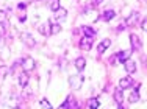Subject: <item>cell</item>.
I'll return each instance as SVG.
<instances>
[{
    "label": "cell",
    "mask_w": 147,
    "mask_h": 109,
    "mask_svg": "<svg viewBox=\"0 0 147 109\" xmlns=\"http://www.w3.org/2000/svg\"><path fill=\"white\" fill-rule=\"evenodd\" d=\"M102 2H103V0H92V5H94V6H97V5H100Z\"/></svg>",
    "instance_id": "cell-26"
},
{
    "label": "cell",
    "mask_w": 147,
    "mask_h": 109,
    "mask_svg": "<svg viewBox=\"0 0 147 109\" xmlns=\"http://www.w3.org/2000/svg\"><path fill=\"white\" fill-rule=\"evenodd\" d=\"M85 66H86L85 58H77L75 59V67H77V70H83V69H85Z\"/></svg>",
    "instance_id": "cell-16"
},
{
    "label": "cell",
    "mask_w": 147,
    "mask_h": 109,
    "mask_svg": "<svg viewBox=\"0 0 147 109\" xmlns=\"http://www.w3.org/2000/svg\"><path fill=\"white\" fill-rule=\"evenodd\" d=\"M130 39H131V45H133V48H139V47H141V42H139V37L136 36V34H131V36H130Z\"/></svg>",
    "instance_id": "cell-18"
},
{
    "label": "cell",
    "mask_w": 147,
    "mask_h": 109,
    "mask_svg": "<svg viewBox=\"0 0 147 109\" xmlns=\"http://www.w3.org/2000/svg\"><path fill=\"white\" fill-rule=\"evenodd\" d=\"M110 45H111V41H110V39H105V41H102V42L99 44V47H97V51H99V53L102 55L103 51L107 50L108 47H110Z\"/></svg>",
    "instance_id": "cell-8"
},
{
    "label": "cell",
    "mask_w": 147,
    "mask_h": 109,
    "mask_svg": "<svg viewBox=\"0 0 147 109\" xmlns=\"http://www.w3.org/2000/svg\"><path fill=\"white\" fill-rule=\"evenodd\" d=\"M3 33H5V30H3V27H2V23H0V37L3 36Z\"/></svg>",
    "instance_id": "cell-27"
},
{
    "label": "cell",
    "mask_w": 147,
    "mask_h": 109,
    "mask_svg": "<svg viewBox=\"0 0 147 109\" xmlns=\"http://www.w3.org/2000/svg\"><path fill=\"white\" fill-rule=\"evenodd\" d=\"M64 104H66V109H78V103L75 101V98H74V95H69Z\"/></svg>",
    "instance_id": "cell-5"
},
{
    "label": "cell",
    "mask_w": 147,
    "mask_h": 109,
    "mask_svg": "<svg viewBox=\"0 0 147 109\" xmlns=\"http://www.w3.org/2000/svg\"><path fill=\"white\" fill-rule=\"evenodd\" d=\"M88 108L89 109H99V100H97V98H91V100H88Z\"/></svg>",
    "instance_id": "cell-19"
},
{
    "label": "cell",
    "mask_w": 147,
    "mask_h": 109,
    "mask_svg": "<svg viewBox=\"0 0 147 109\" xmlns=\"http://www.w3.org/2000/svg\"><path fill=\"white\" fill-rule=\"evenodd\" d=\"M5 17H6V16H5V13H3L2 9H0V23H3V20H5Z\"/></svg>",
    "instance_id": "cell-24"
},
{
    "label": "cell",
    "mask_w": 147,
    "mask_h": 109,
    "mask_svg": "<svg viewBox=\"0 0 147 109\" xmlns=\"http://www.w3.org/2000/svg\"><path fill=\"white\" fill-rule=\"evenodd\" d=\"M55 14H57V19H66V16H67V11H66L64 8H61V6H59L57 11H55Z\"/></svg>",
    "instance_id": "cell-17"
},
{
    "label": "cell",
    "mask_w": 147,
    "mask_h": 109,
    "mask_svg": "<svg viewBox=\"0 0 147 109\" xmlns=\"http://www.w3.org/2000/svg\"><path fill=\"white\" fill-rule=\"evenodd\" d=\"M138 19H139V13H133L130 17H127V25L128 27H131V25H135L136 22H138Z\"/></svg>",
    "instance_id": "cell-10"
},
{
    "label": "cell",
    "mask_w": 147,
    "mask_h": 109,
    "mask_svg": "<svg viewBox=\"0 0 147 109\" xmlns=\"http://www.w3.org/2000/svg\"><path fill=\"white\" fill-rule=\"evenodd\" d=\"M59 31H61V27H59L57 22L50 20V33H52V34H58Z\"/></svg>",
    "instance_id": "cell-14"
},
{
    "label": "cell",
    "mask_w": 147,
    "mask_h": 109,
    "mask_svg": "<svg viewBox=\"0 0 147 109\" xmlns=\"http://www.w3.org/2000/svg\"><path fill=\"white\" fill-rule=\"evenodd\" d=\"M22 69L25 70V72H30V70L34 69V59L30 58V56H27V58L22 59Z\"/></svg>",
    "instance_id": "cell-1"
},
{
    "label": "cell",
    "mask_w": 147,
    "mask_h": 109,
    "mask_svg": "<svg viewBox=\"0 0 147 109\" xmlns=\"http://www.w3.org/2000/svg\"><path fill=\"white\" fill-rule=\"evenodd\" d=\"M138 100H139V89L136 87V89H133V90H131L130 97H128V101H130V103H136Z\"/></svg>",
    "instance_id": "cell-12"
},
{
    "label": "cell",
    "mask_w": 147,
    "mask_h": 109,
    "mask_svg": "<svg viewBox=\"0 0 147 109\" xmlns=\"http://www.w3.org/2000/svg\"><path fill=\"white\" fill-rule=\"evenodd\" d=\"M91 47H92V37H83L80 41V48L82 50H91Z\"/></svg>",
    "instance_id": "cell-4"
},
{
    "label": "cell",
    "mask_w": 147,
    "mask_h": 109,
    "mask_svg": "<svg viewBox=\"0 0 147 109\" xmlns=\"http://www.w3.org/2000/svg\"><path fill=\"white\" fill-rule=\"evenodd\" d=\"M141 27H142V30H146V31H147V19H144V20L141 22Z\"/></svg>",
    "instance_id": "cell-25"
},
{
    "label": "cell",
    "mask_w": 147,
    "mask_h": 109,
    "mask_svg": "<svg viewBox=\"0 0 147 109\" xmlns=\"http://www.w3.org/2000/svg\"><path fill=\"white\" fill-rule=\"evenodd\" d=\"M47 5H49V8L55 13L59 8V0H47Z\"/></svg>",
    "instance_id": "cell-13"
},
{
    "label": "cell",
    "mask_w": 147,
    "mask_h": 109,
    "mask_svg": "<svg viewBox=\"0 0 147 109\" xmlns=\"http://www.w3.org/2000/svg\"><path fill=\"white\" fill-rule=\"evenodd\" d=\"M116 16V13L113 11V9H108V11H105L103 13V16H102V19L105 20V22H108V20H111L113 17Z\"/></svg>",
    "instance_id": "cell-15"
},
{
    "label": "cell",
    "mask_w": 147,
    "mask_h": 109,
    "mask_svg": "<svg viewBox=\"0 0 147 109\" xmlns=\"http://www.w3.org/2000/svg\"><path fill=\"white\" fill-rule=\"evenodd\" d=\"M117 109H124V108H122V104H117Z\"/></svg>",
    "instance_id": "cell-28"
},
{
    "label": "cell",
    "mask_w": 147,
    "mask_h": 109,
    "mask_svg": "<svg viewBox=\"0 0 147 109\" xmlns=\"http://www.w3.org/2000/svg\"><path fill=\"white\" fill-rule=\"evenodd\" d=\"M130 55H131V50L121 51V53L117 55V61H121V62H125L127 59H130Z\"/></svg>",
    "instance_id": "cell-9"
},
{
    "label": "cell",
    "mask_w": 147,
    "mask_h": 109,
    "mask_svg": "<svg viewBox=\"0 0 147 109\" xmlns=\"http://www.w3.org/2000/svg\"><path fill=\"white\" fill-rule=\"evenodd\" d=\"M20 39L25 42V45H28V47H34V45H36V42H34L33 36H31V34H28V33H22V34H20Z\"/></svg>",
    "instance_id": "cell-3"
},
{
    "label": "cell",
    "mask_w": 147,
    "mask_h": 109,
    "mask_svg": "<svg viewBox=\"0 0 147 109\" xmlns=\"http://www.w3.org/2000/svg\"><path fill=\"white\" fill-rule=\"evenodd\" d=\"M14 109H19V108H14Z\"/></svg>",
    "instance_id": "cell-29"
},
{
    "label": "cell",
    "mask_w": 147,
    "mask_h": 109,
    "mask_svg": "<svg viewBox=\"0 0 147 109\" xmlns=\"http://www.w3.org/2000/svg\"><path fill=\"white\" fill-rule=\"evenodd\" d=\"M124 66H125V70H127L128 73H135L136 72V64L131 61V59H127V61L124 62Z\"/></svg>",
    "instance_id": "cell-7"
},
{
    "label": "cell",
    "mask_w": 147,
    "mask_h": 109,
    "mask_svg": "<svg viewBox=\"0 0 147 109\" xmlns=\"http://www.w3.org/2000/svg\"><path fill=\"white\" fill-rule=\"evenodd\" d=\"M82 83H83L82 76H71V78H69V84H71L72 89H78V87H82Z\"/></svg>",
    "instance_id": "cell-2"
},
{
    "label": "cell",
    "mask_w": 147,
    "mask_h": 109,
    "mask_svg": "<svg viewBox=\"0 0 147 109\" xmlns=\"http://www.w3.org/2000/svg\"><path fill=\"white\" fill-rule=\"evenodd\" d=\"M133 86V80L130 76H127V78H121V81H119V87L121 89H128V87Z\"/></svg>",
    "instance_id": "cell-6"
},
{
    "label": "cell",
    "mask_w": 147,
    "mask_h": 109,
    "mask_svg": "<svg viewBox=\"0 0 147 109\" xmlns=\"http://www.w3.org/2000/svg\"><path fill=\"white\" fill-rule=\"evenodd\" d=\"M39 33L44 34V36H47V34H49V31H47V28H45V25H41V27H39Z\"/></svg>",
    "instance_id": "cell-23"
},
{
    "label": "cell",
    "mask_w": 147,
    "mask_h": 109,
    "mask_svg": "<svg viewBox=\"0 0 147 109\" xmlns=\"http://www.w3.org/2000/svg\"><path fill=\"white\" fill-rule=\"evenodd\" d=\"M82 31L83 33H85V36L86 37H94L96 36V30H94V28H91V27H82Z\"/></svg>",
    "instance_id": "cell-11"
},
{
    "label": "cell",
    "mask_w": 147,
    "mask_h": 109,
    "mask_svg": "<svg viewBox=\"0 0 147 109\" xmlns=\"http://www.w3.org/2000/svg\"><path fill=\"white\" fill-rule=\"evenodd\" d=\"M27 83H28V75H27V73H22V75L19 76V84L22 87H25Z\"/></svg>",
    "instance_id": "cell-20"
},
{
    "label": "cell",
    "mask_w": 147,
    "mask_h": 109,
    "mask_svg": "<svg viewBox=\"0 0 147 109\" xmlns=\"http://www.w3.org/2000/svg\"><path fill=\"white\" fill-rule=\"evenodd\" d=\"M114 100H116L117 104H122V101H124V95H122L121 90H116V92H114Z\"/></svg>",
    "instance_id": "cell-21"
},
{
    "label": "cell",
    "mask_w": 147,
    "mask_h": 109,
    "mask_svg": "<svg viewBox=\"0 0 147 109\" xmlns=\"http://www.w3.org/2000/svg\"><path fill=\"white\" fill-rule=\"evenodd\" d=\"M41 106H42L44 109H52V106H50V103H49V101L45 100V98H44V100H41Z\"/></svg>",
    "instance_id": "cell-22"
}]
</instances>
